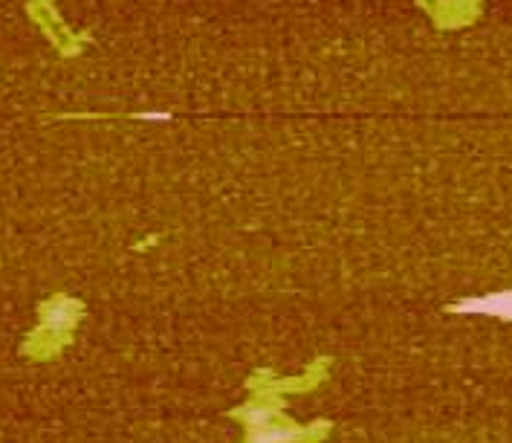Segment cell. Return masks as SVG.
I'll list each match as a JSON object with an SVG mask.
<instances>
[{
    "label": "cell",
    "mask_w": 512,
    "mask_h": 443,
    "mask_svg": "<svg viewBox=\"0 0 512 443\" xmlns=\"http://www.w3.org/2000/svg\"><path fill=\"white\" fill-rule=\"evenodd\" d=\"M55 3L58 0H27L24 3V12H27L29 21L41 29V35L53 44V50L58 56L67 58V61L70 58H79L93 38H90V32H76V29L70 27L61 18V12H58Z\"/></svg>",
    "instance_id": "cell-1"
},
{
    "label": "cell",
    "mask_w": 512,
    "mask_h": 443,
    "mask_svg": "<svg viewBox=\"0 0 512 443\" xmlns=\"http://www.w3.org/2000/svg\"><path fill=\"white\" fill-rule=\"evenodd\" d=\"M304 438V432L298 426H290L284 420H267L261 426L246 429V441L243 443H296Z\"/></svg>",
    "instance_id": "cell-4"
},
{
    "label": "cell",
    "mask_w": 512,
    "mask_h": 443,
    "mask_svg": "<svg viewBox=\"0 0 512 443\" xmlns=\"http://www.w3.org/2000/svg\"><path fill=\"white\" fill-rule=\"evenodd\" d=\"M449 310L463 313V316H492V319H501V322H512V290L460 299Z\"/></svg>",
    "instance_id": "cell-3"
},
{
    "label": "cell",
    "mask_w": 512,
    "mask_h": 443,
    "mask_svg": "<svg viewBox=\"0 0 512 443\" xmlns=\"http://www.w3.org/2000/svg\"><path fill=\"white\" fill-rule=\"evenodd\" d=\"M131 119H142V122H171L174 113L171 111H142V113H128Z\"/></svg>",
    "instance_id": "cell-5"
},
{
    "label": "cell",
    "mask_w": 512,
    "mask_h": 443,
    "mask_svg": "<svg viewBox=\"0 0 512 443\" xmlns=\"http://www.w3.org/2000/svg\"><path fill=\"white\" fill-rule=\"evenodd\" d=\"M81 319V302L70 296H53L47 305L41 307V333L47 336H64L76 328Z\"/></svg>",
    "instance_id": "cell-2"
}]
</instances>
